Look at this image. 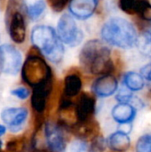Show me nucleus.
<instances>
[{"instance_id":"3","label":"nucleus","mask_w":151,"mask_h":152,"mask_svg":"<svg viewBox=\"0 0 151 152\" xmlns=\"http://www.w3.org/2000/svg\"><path fill=\"white\" fill-rule=\"evenodd\" d=\"M31 42L50 61L60 63L62 61L65 53L64 46L57 32L52 27L36 26L31 31Z\"/></svg>"},{"instance_id":"11","label":"nucleus","mask_w":151,"mask_h":152,"mask_svg":"<svg viewBox=\"0 0 151 152\" xmlns=\"http://www.w3.org/2000/svg\"><path fill=\"white\" fill-rule=\"evenodd\" d=\"M118 90L117 79L112 75H103L96 78L92 85V93L99 98H108Z\"/></svg>"},{"instance_id":"24","label":"nucleus","mask_w":151,"mask_h":152,"mask_svg":"<svg viewBox=\"0 0 151 152\" xmlns=\"http://www.w3.org/2000/svg\"><path fill=\"white\" fill-rule=\"evenodd\" d=\"M69 152H92L90 148V143L87 141L76 138L73 140L69 146Z\"/></svg>"},{"instance_id":"2","label":"nucleus","mask_w":151,"mask_h":152,"mask_svg":"<svg viewBox=\"0 0 151 152\" xmlns=\"http://www.w3.org/2000/svg\"><path fill=\"white\" fill-rule=\"evenodd\" d=\"M101 36L105 43L120 49L133 48L139 38L134 25L119 16H113L106 20L101 27Z\"/></svg>"},{"instance_id":"23","label":"nucleus","mask_w":151,"mask_h":152,"mask_svg":"<svg viewBox=\"0 0 151 152\" xmlns=\"http://www.w3.org/2000/svg\"><path fill=\"white\" fill-rule=\"evenodd\" d=\"M89 143L92 152H105L108 149L107 138H105L101 134L92 139Z\"/></svg>"},{"instance_id":"9","label":"nucleus","mask_w":151,"mask_h":152,"mask_svg":"<svg viewBox=\"0 0 151 152\" xmlns=\"http://www.w3.org/2000/svg\"><path fill=\"white\" fill-rule=\"evenodd\" d=\"M21 62V53L16 47L8 44L0 45V63L3 72L12 76L17 75Z\"/></svg>"},{"instance_id":"8","label":"nucleus","mask_w":151,"mask_h":152,"mask_svg":"<svg viewBox=\"0 0 151 152\" xmlns=\"http://www.w3.org/2000/svg\"><path fill=\"white\" fill-rule=\"evenodd\" d=\"M96 106V96L92 92H82L75 102L77 122H86L94 119Z\"/></svg>"},{"instance_id":"6","label":"nucleus","mask_w":151,"mask_h":152,"mask_svg":"<svg viewBox=\"0 0 151 152\" xmlns=\"http://www.w3.org/2000/svg\"><path fill=\"white\" fill-rule=\"evenodd\" d=\"M57 34L61 42L70 47L79 45L84 39V32L77 26L74 16L62 14L57 23Z\"/></svg>"},{"instance_id":"27","label":"nucleus","mask_w":151,"mask_h":152,"mask_svg":"<svg viewBox=\"0 0 151 152\" xmlns=\"http://www.w3.org/2000/svg\"><path fill=\"white\" fill-rule=\"evenodd\" d=\"M24 148V143L21 140H11L6 144V150L9 152H20Z\"/></svg>"},{"instance_id":"28","label":"nucleus","mask_w":151,"mask_h":152,"mask_svg":"<svg viewBox=\"0 0 151 152\" xmlns=\"http://www.w3.org/2000/svg\"><path fill=\"white\" fill-rule=\"evenodd\" d=\"M11 94L13 96H15V97H17V98H19L20 100H26L29 96V94H30L28 89H27L25 87H18V88H15V89H13V90L11 91Z\"/></svg>"},{"instance_id":"1","label":"nucleus","mask_w":151,"mask_h":152,"mask_svg":"<svg viewBox=\"0 0 151 152\" xmlns=\"http://www.w3.org/2000/svg\"><path fill=\"white\" fill-rule=\"evenodd\" d=\"M78 59L83 69L92 75H109L115 70L111 50L103 40L87 41L81 48Z\"/></svg>"},{"instance_id":"4","label":"nucleus","mask_w":151,"mask_h":152,"mask_svg":"<svg viewBox=\"0 0 151 152\" xmlns=\"http://www.w3.org/2000/svg\"><path fill=\"white\" fill-rule=\"evenodd\" d=\"M23 81L35 88L53 79L52 69L36 51H31L26 58L21 69Z\"/></svg>"},{"instance_id":"13","label":"nucleus","mask_w":151,"mask_h":152,"mask_svg":"<svg viewBox=\"0 0 151 152\" xmlns=\"http://www.w3.org/2000/svg\"><path fill=\"white\" fill-rule=\"evenodd\" d=\"M69 133L76 138L90 142L101 134V128L95 119L86 122H76L69 129Z\"/></svg>"},{"instance_id":"25","label":"nucleus","mask_w":151,"mask_h":152,"mask_svg":"<svg viewBox=\"0 0 151 152\" xmlns=\"http://www.w3.org/2000/svg\"><path fill=\"white\" fill-rule=\"evenodd\" d=\"M134 97L133 92L129 90L126 86H122L115 96L116 101L119 103H131Z\"/></svg>"},{"instance_id":"30","label":"nucleus","mask_w":151,"mask_h":152,"mask_svg":"<svg viewBox=\"0 0 151 152\" xmlns=\"http://www.w3.org/2000/svg\"><path fill=\"white\" fill-rule=\"evenodd\" d=\"M6 133V127L4 125H0V137L5 134Z\"/></svg>"},{"instance_id":"17","label":"nucleus","mask_w":151,"mask_h":152,"mask_svg":"<svg viewBox=\"0 0 151 152\" xmlns=\"http://www.w3.org/2000/svg\"><path fill=\"white\" fill-rule=\"evenodd\" d=\"M82 86L83 82L81 77L75 72L69 73L64 77L62 95L70 99L77 97L81 94Z\"/></svg>"},{"instance_id":"21","label":"nucleus","mask_w":151,"mask_h":152,"mask_svg":"<svg viewBox=\"0 0 151 152\" xmlns=\"http://www.w3.org/2000/svg\"><path fill=\"white\" fill-rule=\"evenodd\" d=\"M136 45L143 55L151 57V32L143 31L142 37L138 38Z\"/></svg>"},{"instance_id":"18","label":"nucleus","mask_w":151,"mask_h":152,"mask_svg":"<svg viewBox=\"0 0 151 152\" xmlns=\"http://www.w3.org/2000/svg\"><path fill=\"white\" fill-rule=\"evenodd\" d=\"M124 86H126L132 92L142 91L145 86V79L141 73L135 71L127 72L123 78Z\"/></svg>"},{"instance_id":"15","label":"nucleus","mask_w":151,"mask_h":152,"mask_svg":"<svg viewBox=\"0 0 151 152\" xmlns=\"http://www.w3.org/2000/svg\"><path fill=\"white\" fill-rule=\"evenodd\" d=\"M137 109L131 103H117L111 109V117L118 125L132 124L137 116Z\"/></svg>"},{"instance_id":"14","label":"nucleus","mask_w":151,"mask_h":152,"mask_svg":"<svg viewBox=\"0 0 151 152\" xmlns=\"http://www.w3.org/2000/svg\"><path fill=\"white\" fill-rule=\"evenodd\" d=\"M99 0H71L69 12L72 16L78 20H87L97 9Z\"/></svg>"},{"instance_id":"12","label":"nucleus","mask_w":151,"mask_h":152,"mask_svg":"<svg viewBox=\"0 0 151 152\" xmlns=\"http://www.w3.org/2000/svg\"><path fill=\"white\" fill-rule=\"evenodd\" d=\"M53 88V79L33 88L31 107L36 114H43L47 106V100Z\"/></svg>"},{"instance_id":"26","label":"nucleus","mask_w":151,"mask_h":152,"mask_svg":"<svg viewBox=\"0 0 151 152\" xmlns=\"http://www.w3.org/2000/svg\"><path fill=\"white\" fill-rule=\"evenodd\" d=\"M70 1L71 0H47V3L53 11L60 12L64 10L66 5L69 4Z\"/></svg>"},{"instance_id":"29","label":"nucleus","mask_w":151,"mask_h":152,"mask_svg":"<svg viewBox=\"0 0 151 152\" xmlns=\"http://www.w3.org/2000/svg\"><path fill=\"white\" fill-rule=\"evenodd\" d=\"M141 74L149 83H151V63H148L141 69Z\"/></svg>"},{"instance_id":"10","label":"nucleus","mask_w":151,"mask_h":152,"mask_svg":"<svg viewBox=\"0 0 151 152\" xmlns=\"http://www.w3.org/2000/svg\"><path fill=\"white\" fill-rule=\"evenodd\" d=\"M28 116V110L22 107L6 108L4 109L0 114L2 121L8 126L10 131L12 133H17L23 128L24 124L27 121Z\"/></svg>"},{"instance_id":"31","label":"nucleus","mask_w":151,"mask_h":152,"mask_svg":"<svg viewBox=\"0 0 151 152\" xmlns=\"http://www.w3.org/2000/svg\"><path fill=\"white\" fill-rule=\"evenodd\" d=\"M33 152H49L48 151H44V150H40V149H35Z\"/></svg>"},{"instance_id":"32","label":"nucleus","mask_w":151,"mask_h":152,"mask_svg":"<svg viewBox=\"0 0 151 152\" xmlns=\"http://www.w3.org/2000/svg\"><path fill=\"white\" fill-rule=\"evenodd\" d=\"M0 148H1V143H0Z\"/></svg>"},{"instance_id":"19","label":"nucleus","mask_w":151,"mask_h":152,"mask_svg":"<svg viewBox=\"0 0 151 152\" xmlns=\"http://www.w3.org/2000/svg\"><path fill=\"white\" fill-rule=\"evenodd\" d=\"M27 13L33 20H38L45 11L44 0H25Z\"/></svg>"},{"instance_id":"22","label":"nucleus","mask_w":151,"mask_h":152,"mask_svg":"<svg viewBox=\"0 0 151 152\" xmlns=\"http://www.w3.org/2000/svg\"><path fill=\"white\" fill-rule=\"evenodd\" d=\"M135 152H151V134L141 135L134 146Z\"/></svg>"},{"instance_id":"5","label":"nucleus","mask_w":151,"mask_h":152,"mask_svg":"<svg viewBox=\"0 0 151 152\" xmlns=\"http://www.w3.org/2000/svg\"><path fill=\"white\" fill-rule=\"evenodd\" d=\"M24 12H27L25 1L9 0L5 12V22L10 37L17 44L23 43L26 37Z\"/></svg>"},{"instance_id":"7","label":"nucleus","mask_w":151,"mask_h":152,"mask_svg":"<svg viewBox=\"0 0 151 152\" xmlns=\"http://www.w3.org/2000/svg\"><path fill=\"white\" fill-rule=\"evenodd\" d=\"M44 134L47 151L49 152H66L68 132L56 121H47L44 124Z\"/></svg>"},{"instance_id":"20","label":"nucleus","mask_w":151,"mask_h":152,"mask_svg":"<svg viewBox=\"0 0 151 152\" xmlns=\"http://www.w3.org/2000/svg\"><path fill=\"white\" fill-rule=\"evenodd\" d=\"M147 0H119V8L129 15H139Z\"/></svg>"},{"instance_id":"16","label":"nucleus","mask_w":151,"mask_h":152,"mask_svg":"<svg viewBox=\"0 0 151 152\" xmlns=\"http://www.w3.org/2000/svg\"><path fill=\"white\" fill-rule=\"evenodd\" d=\"M107 143L111 152H126L131 148V138L128 134L117 130L109 135Z\"/></svg>"}]
</instances>
